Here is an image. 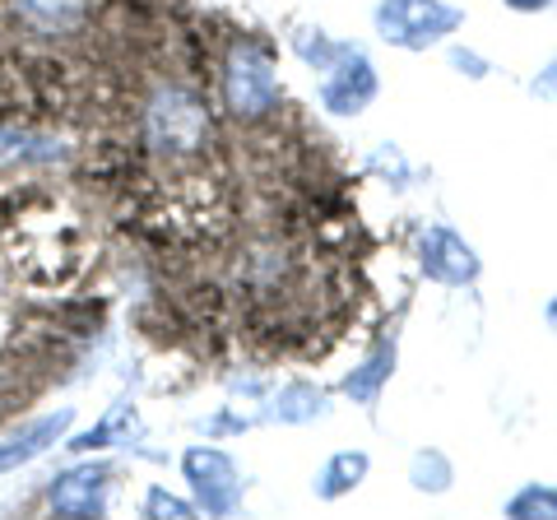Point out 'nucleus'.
Listing matches in <instances>:
<instances>
[{
    "label": "nucleus",
    "instance_id": "obj_11",
    "mask_svg": "<svg viewBox=\"0 0 557 520\" xmlns=\"http://www.w3.org/2000/svg\"><path fill=\"white\" fill-rule=\"evenodd\" d=\"M391 372H395V344H376V349L344 376V395L354 405H376V395L391 381Z\"/></svg>",
    "mask_w": 557,
    "mask_h": 520
},
{
    "label": "nucleus",
    "instance_id": "obj_12",
    "mask_svg": "<svg viewBox=\"0 0 557 520\" xmlns=\"http://www.w3.org/2000/svg\"><path fill=\"white\" fill-rule=\"evenodd\" d=\"M325 391L311 386V381H288V386H278L274 405L265 409V419H278V423H317L325 419Z\"/></svg>",
    "mask_w": 557,
    "mask_h": 520
},
{
    "label": "nucleus",
    "instance_id": "obj_10",
    "mask_svg": "<svg viewBox=\"0 0 557 520\" xmlns=\"http://www.w3.org/2000/svg\"><path fill=\"white\" fill-rule=\"evenodd\" d=\"M423 270H428V280L460 288V284L479 280V256H474V247H469L460 233L428 228L423 233Z\"/></svg>",
    "mask_w": 557,
    "mask_h": 520
},
{
    "label": "nucleus",
    "instance_id": "obj_4",
    "mask_svg": "<svg viewBox=\"0 0 557 520\" xmlns=\"http://www.w3.org/2000/svg\"><path fill=\"white\" fill-rule=\"evenodd\" d=\"M372 24L381 33V42L405 47V51H428L446 33H456L465 24V14L456 5H446V0H381L372 10Z\"/></svg>",
    "mask_w": 557,
    "mask_h": 520
},
{
    "label": "nucleus",
    "instance_id": "obj_18",
    "mask_svg": "<svg viewBox=\"0 0 557 520\" xmlns=\"http://www.w3.org/2000/svg\"><path fill=\"white\" fill-rule=\"evenodd\" d=\"M372 172H381V177L395 182V186H409V163H405V153H399L395 145H381L372 153Z\"/></svg>",
    "mask_w": 557,
    "mask_h": 520
},
{
    "label": "nucleus",
    "instance_id": "obj_9",
    "mask_svg": "<svg viewBox=\"0 0 557 520\" xmlns=\"http://www.w3.org/2000/svg\"><path fill=\"white\" fill-rule=\"evenodd\" d=\"M70 423H75V409L38 413V419L20 423L5 442H0V474H10V470H20V465H33L38 456H47V450L70 432Z\"/></svg>",
    "mask_w": 557,
    "mask_h": 520
},
{
    "label": "nucleus",
    "instance_id": "obj_15",
    "mask_svg": "<svg viewBox=\"0 0 557 520\" xmlns=\"http://www.w3.org/2000/svg\"><path fill=\"white\" fill-rule=\"evenodd\" d=\"M131 432H135V409L131 405H116L98 428H89L84 437H75L70 446H75V450H102V446H116L121 437L131 442Z\"/></svg>",
    "mask_w": 557,
    "mask_h": 520
},
{
    "label": "nucleus",
    "instance_id": "obj_5",
    "mask_svg": "<svg viewBox=\"0 0 557 520\" xmlns=\"http://www.w3.org/2000/svg\"><path fill=\"white\" fill-rule=\"evenodd\" d=\"M5 14L42 47H70L98 28V0H5Z\"/></svg>",
    "mask_w": 557,
    "mask_h": 520
},
{
    "label": "nucleus",
    "instance_id": "obj_23",
    "mask_svg": "<svg viewBox=\"0 0 557 520\" xmlns=\"http://www.w3.org/2000/svg\"><path fill=\"white\" fill-rule=\"evenodd\" d=\"M548 325H553V331H557V298L548 302Z\"/></svg>",
    "mask_w": 557,
    "mask_h": 520
},
{
    "label": "nucleus",
    "instance_id": "obj_16",
    "mask_svg": "<svg viewBox=\"0 0 557 520\" xmlns=\"http://www.w3.org/2000/svg\"><path fill=\"white\" fill-rule=\"evenodd\" d=\"M507 516H516V520H530V516L557 520V488H548V483H530V488H520L507 502Z\"/></svg>",
    "mask_w": 557,
    "mask_h": 520
},
{
    "label": "nucleus",
    "instance_id": "obj_7",
    "mask_svg": "<svg viewBox=\"0 0 557 520\" xmlns=\"http://www.w3.org/2000/svg\"><path fill=\"white\" fill-rule=\"evenodd\" d=\"M376 98V71L358 42H339L335 61L321 71V102L335 116H358Z\"/></svg>",
    "mask_w": 557,
    "mask_h": 520
},
{
    "label": "nucleus",
    "instance_id": "obj_1",
    "mask_svg": "<svg viewBox=\"0 0 557 520\" xmlns=\"http://www.w3.org/2000/svg\"><path fill=\"white\" fill-rule=\"evenodd\" d=\"M0 251L5 265L33 288H70L94 270L98 233L89 214L57 190L28 186L10 200L0 223Z\"/></svg>",
    "mask_w": 557,
    "mask_h": 520
},
{
    "label": "nucleus",
    "instance_id": "obj_17",
    "mask_svg": "<svg viewBox=\"0 0 557 520\" xmlns=\"http://www.w3.org/2000/svg\"><path fill=\"white\" fill-rule=\"evenodd\" d=\"M335 38H330V33L325 28H298V33H293V51H298V57L311 65V71H325V65L330 61H335Z\"/></svg>",
    "mask_w": 557,
    "mask_h": 520
},
{
    "label": "nucleus",
    "instance_id": "obj_20",
    "mask_svg": "<svg viewBox=\"0 0 557 520\" xmlns=\"http://www.w3.org/2000/svg\"><path fill=\"white\" fill-rule=\"evenodd\" d=\"M450 71H460V75H469V79H483L487 71H493V65H487L479 51H469V47H450Z\"/></svg>",
    "mask_w": 557,
    "mask_h": 520
},
{
    "label": "nucleus",
    "instance_id": "obj_8",
    "mask_svg": "<svg viewBox=\"0 0 557 520\" xmlns=\"http://www.w3.org/2000/svg\"><path fill=\"white\" fill-rule=\"evenodd\" d=\"M108 488H112L108 465H75V470H65V474L51 479L47 507L57 516H70V520L102 516V511H108Z\"/></svg>",
    "mask_w": 557,
    "mask_h": 520
},
{
    "label": "nucleus",
    "instance_id": "obj_19",
    "mask_svg": "<svg viewBox=\"0 0 557 520\" xmlns=\"http://www.w3.org/2000/svg\"><path fill=\"white\" fill-rule=\"evenodd\" d=\"M145 516H196V502H186V497H172L168 488H149L145 497Z\"/></svg>",
    "mask_w": 557,
    "mask_h": 520
},
{
    "label": "nucleus",
    "instance_id": "obj_2",
    "mask_svg": "<svg viewBox=\"0 0 557 520\" xmlns=\"http://www.w3.org/2000/svg\"><path fill=\"white\" fill-rule=\"evenodd\" d=\"M139 145L149 159L168 163L172 172L200 168L209 145H214V112L200 84L182 75L159 79L153 89L139 98Z\"/></svg>",
    "mask_w": 557,
    "mask_h": 520
},
{
    "label": "nucleus",
    "instance_id": "obj_13",
    "mask_svg": "<svg viewBox=\"0 0 557 520\" xmlns=\"http://www.w3.org/2000/svg\"><path fill=\"white\" fill-rule=\"evenodd\" d=\"M368 450H335L325 465H321V474H317V497L321 502H335V497H344V493H354L362 479H368Z\"/></svg>",
    "mask_w": 557,
    "mask_h": 520
},
{
    "label": "nucleus",
    "instance_id": "obj_22",
    "mask_svg": "<svg viewBox=\"0 0 557 520\" xmlns=\"http://www.w3.org/2000/svg\"><path fill=\"white\" fill-rule=\"evenodd\" d=\"M502 5L516 14H539V10H553V0H502Z\"/></svg>",
    "mask_w": 557,
    "mask_h": 520
},
{
    "label": "nucleus",
    "instance_id": "obj_6",
    "mask_svg": "<svg viewBox=\"0 0 557 520\" xmlns=\"http://www.w3.org/2000/svg\"><path fill=\"white\" fill-rule=\"evenodd\" d=\"M182 474H186V488L196 493V507H205L209 516H233L242 507L237 465L219 446H190L182 456Z\"/></svg>",
    "mask_w": 557,
    "mask_h": 520
},
{
    "label": "nucleus",
    "instance_id": "obj_3",
    "mask_svg": "<svg viewBox=\"0 0 557 520\" xmlns=\"http://www.w3.org/2000/svg\"><path fill=\"white\" fill-rule=\"evenodd\" d=\"M219 98H223V112L242 121V126H265V121L278 116L284 89H278L270 42H260V38L228 42V51L219 61Z\"/></svg>",
    "mask_w": 557,
    "mask_h": 520
},
{
    "label": "nucleus",
    "instance_id": "obj_14",
    "mask_svg": "<svg viewBox=\"0 0 557 520\" xmlns=\"http://www.w3.org/2000/svg\"><path fill=\"white\" fill-rule=\"evenodd\" d=\"M409 483L418 493H446L450 483H456V470H450V460L442 456L437 446H428V450H413V460H409Z\"/></svg>",
    "mask_w": 557,
    "mask_h": 520
},
{
    "label": "nucleus",
    "instance_id": "obj_21",
    "mask_svg": "<svg viewBox=\"0 0 557 520\" xmlns=\"http://www.w3.org/2000/svg\"><path fill=\"white\" fill-rule=\"evenodd\" d=\"M530 94H534L539 102H557V57L548 61V71H539V75L530 79Z\"/></svg>",
    "mask_w": 557,
    "mask_h": 520
}]
</instances>
